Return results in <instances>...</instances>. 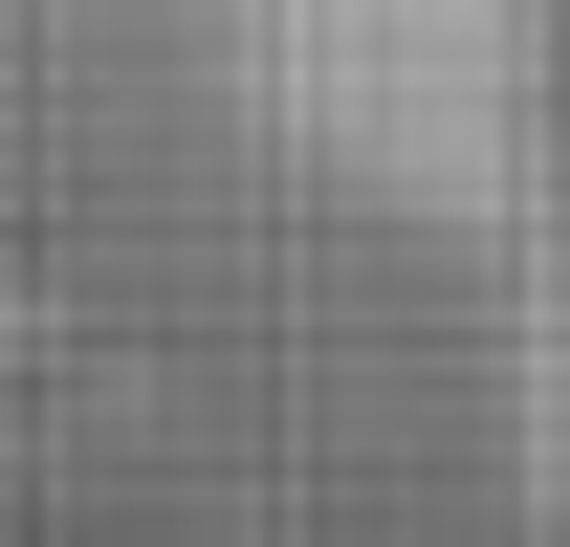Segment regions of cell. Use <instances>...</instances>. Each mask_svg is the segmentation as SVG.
<instances>
[{"label":"cell","mask_w":570,"mask_h":547,"mask_svg":"<svg viewBox=\"0 0 570 547\" xmlns=\"http://www.w3.org/2000/svg\"><path fill=\"white\" fill-rule=\"evenodd\" d=\"M219 67L242 110L352 176H439L483 110V0H219Z\"/></svg>","instance_id":"1"}]
</instances>
